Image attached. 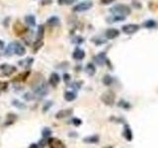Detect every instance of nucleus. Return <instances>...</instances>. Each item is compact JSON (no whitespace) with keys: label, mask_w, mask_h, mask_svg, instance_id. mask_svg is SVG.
Wrapping results in <instances>:
<instances>
[{"label":"nucleus","mask_w":158,"mask_h":148,"mask_svg":"<svg viewBox=\"0 0 158 148\" xmlns=\"http://www.w3.org/2000/svg\"><path fill=\"white\" fill-rule=\"evenodd\" d=\"M17 54L19 56H22L26 53V49L23 44H21L20 43L18 42H13L10 43L8 46H7L6 49V54Z\"/></svg>","instance_id":"1"},{"label":"nucleus","mask_w":158,"mask_h":148,"mask_svg":"<svg viewBox=\"0 0 158 148\" xmlns=\"http://www.w3.org/2000/svg\"><path fill=\"white\" fill-rule=\"evenodd\" d=\"M33 91H34V93L38 96H40V97L46 96L48 92V87L46 80L40 79L39 81H37V83L33 85Z\"/></svg>","instance_id":"2"},{"label":"nucleus","mask_w":158,"mask_h":148,"mask_svg":"<svg viewBox=\"0 0 158 148\" xmlns=\"http://www.w3.org/2000/svg\"><path fill=\"white\" fill-rule=\"evenodd\" d=\"M110 12L113 15H118V16H123L127 17L130 15L131 9L130 6H127L126 4H117L115 6H113L110 9Z\"/></svg>","instance_id":"3"},{"label":"nucleus","mask_w":158,"mask_h":148,"mask_svg":"<svg viewBox=\"0 0 158 148\" xmlns=\"http://www.w3.org/2000/svg\"><path fill=\"white\" fill-rule=\"evenodd\" d=\"M16 66L11 65L8 63H3L0 65V74L1 76H5V77H9L11 76L14 72H16Z\"/></svg>","instance_id":"4"},{"label":"nucleus","mask_w":158,"mask_h":148,"mask_svg":"<svg viewBox=\"0 0 158 148\" xmlns=\"http://www.w3.org/2000/svg\"><path fill=\"white\" fill-rule=\"evenodd\" d=\"M92 6H93V3L91 1H83L77 5H75L72 10L74 12H85V11H87L91 8Z\"/></svg>","instance_id":"5"},{"label":"nucleus","mask_w":158,"mask_h":148,"mask_svg":"<svg viewBox=\"0 0 158 148\" xmlns=\"http://www.w3.org/2000/svg\"><path fill=\"white\" fill-rule=\"evenodd\" d=\"M140 30V26L137 24H127L122 27V31L127 35H133Z\"/></svg>","instance_id":"6"},{"label":"nucleus","mask_w":158,"mask_h":148,"mask_svg":"<svg viewBox=\"0 0 158 148\" xmlns=\"http://www.w3.org/2000/svg\"><path fill=\"white\" fill-rule=\"evenodd\" d=\"M13 30H14V33L17 36H23L24 34H26V33L28 32V29L26 28L22 23H20L19 21L15 22V23H14Z\"/></svg>","instance_id":"7"},{"label":"nucleus","mask_w":158,"mask_h":148,"mask_svg":"<svg viewBox=\"0 0 158 148\" xmlns=\"http://www.w3.org/2000/svg\"><path fill=\"white\" fill-rule=\"evenodd\" d=\"M48 146H50V148H65L64 143L61 141L59 139L54 138V137L48 138Z\"/></svg>","instance_id":"8"},{"label":"nucleus","mask_w":158,"mask_h":148,"mask_svg":"<svg viewBox=\"0 0 158 148\" xmlns=\"http://www.w3.org/2000/svg\"><path fill=\"white\" fill-rule=\"evenodd\" d=\"M102 101L106 104V105H109L111 106L114 104V101H115V95L113 92H106L105 94H103L102 96Z\"/></svg>","instance_id":"9"},{"label":"nucleus","mask_w":158,"mask_h":148,"mask_svg":"<svg viewBox=\"0 0 158 148\" xmlns=\"http://www.w3.org/2000/svg\"><path fill=\"white\" fill-rule=\"evenodd\" d=\"M72 113H73L72 109H63L56 113L55 117L58 118V120H59V118H64L67 117H70L71 114H72Z\"/></svg>","instance_id":"10"},{"label":"nucleus","mask_w":158,"mask_h":148,"mask_svg":"<svg viewBox=\"0 0 158 148\" xmlns=\"http://www.w3.org/2000/svg\"><path fill=\"white\" fill-rule=\"evenodd\" d=\"M105 36L108 40H114L120 36V31L117 29H108L105 33Z\"/></svg>","instance_id":"11"},{"label":"nucleus","mask_w":158,"mask_h":148,"mask_svg":"<svg viewBox=\"0 0 158 148\" xmlns=\"http://www.w3.org/2000/svg\"><path fill=\"white\" fill-rule=\"evenodd\" d=\"M59 82H61V76L55 72L51 73L50 76V79H48V83H50V85H51L52 87H56Z\"/></svg>","instance_id":"12"},{"label":"nucleus","mask_w":158,"mask_h":148,"mask_svg":"<svg viewBox=\"0 0 158 148\" xmlns=\"http://www.w3.org/2000/svg\"><path fill=\"white\" fill-rule=\"evenodd\" d=\"M72 57L75 59V60L80 61L85 57V51L83 50H81L80 47H76L72 53Z\"/></svg>","instance_id":"13"},{"label":"nucleus","mask_w":158,"mask_h":148,"mask_svg":"<svg viewBox=\"0 0 158 148\" xmlns=\"http://www.w3.org/2000/svg\"><path fill=\"white\" fill-rule=\"evenodd\" d=\"M94 61H95L98 65H103L105 62H107L106 53H100L99 54L96 55V56L94 57Z\"/></svg>","instance_id":"14"},{"label":"nucleus","mask_w":158,"mask_h":148,"mask_svg":"<svg viewBox=\"0 0 158 148\" xmlns=\"http://www.w3.org/2000/svg\"><path fill=\"white\" fill-rule=\"evenodd\" d=\"M30 73H31V72H30V70H27V71L19 74L18 76L15 77V78L13 79V81H14V82H23V81L27 80V78L30 75Z\"/></svg>","instance_id":"15"},{"label":"nucleus","mask_w":158,"mask_h":148,"mask_svg":"<svg viewBox=\"0 0 158 148\" xmlns=\"http://www.w3.org/2000/svg\"><path fill=\"white\" fill-rule=\"evenodd\" d=\"M126 17L123 16H118V15H112L111 17H108L106 21L108 23H117V22H121V21H125Z\"/></svg>","instance_id":"16"},{"label":"nucleus","mask_w":158,"mask_h":148,"mask_svg":"<svg viewBox=\"0 0 158 148\" xmlns=\"http://www.w3.org/2000/svg\"><path fill=\"white\" fill-rule=\"evenodd\" d=\"M44 37V25H40L38 27V31H37V42H40V40H43Z\"/></svg>","instance_id":"17"},{"label":"nucleus","mask_w":158,"mask_h":148,"mask_svg":"<svg viewBox=\"0 0 158 148\" xmlns=\"http://www.w3.org/2000/svg\"><path fill=\"white\" fill-rule=\"evenodd\" d=\"M76 97H77V95L73 91H66L64 93V99H65V101H67V102L74 101V100L76 99Z\"/></svg>","instance_id":"18"},{"label":"nucleus","mask_w":158,"mask_h":148,"mask_svg":"<svg viewBox=\"0 0 158 148\" xmlns=\"http://www.w3.org/2000/svg\"><path fill=\"white\" fill-rule=\"evenodd\" d=\"M17 120V116L15 114H7V117H6V121H5V123L4 124L5 125H11V124H13L15 123V121Z\"/></svg>","instance_id":"19"},{"label":"nucleus","mask_w":158,"mask_h":148,"mask_svg":"<svg viewBox=\"0 0 158 148\" xmlns=\"http://www.w3.org/2000/svg\"><path fill=\"white\" fill-rule=\"evenodd\" d=\"M47 22L48 25L52 26V27H56V26H58L61 24V20H59V18L56 16H51V18H48Z\"/></svg>","instance_id":"20"},{"label":"nucleus","mask_w":158,"mask_h":148,"mask_svg":"<svg viewBox=\"0 0 158 148\" xmlns=\"http://www.w3.org/2000/svg\"><path fill=\"white\" fill-rule=\"evenodd\" d=\"M25 22L30 27H35L36 26V17L34 15H27L25 17Z\"/></svg>","instance_id":"21"},{"label":"nucleus","mask_w":158,"mask_h":148,"mask_svg":"<svg viewBox=\"0 0 158 148\" xmlns=\"http://www.w3.org/2000/svg\"><path fill=\"white\" fill-rule=\"evenodd\" d=\"M33 61H34L33 57H28V58H26L25 60L19 61V65L23 66V67H25V68H29L30 66L33 64Z\"/></svg>","instance_id":"22"},{"label":"nucleus","mask_w":158,"mask_h":148,"mask_svg":"<svg viewBox=\"0 0 158 148\" xmlns=\"http://www.w3.org/2000/svg\"><path fill=\"white\" fill-rule=\"evenodd\" d=\"M85 72L87 73L89 76H93L96 72L95 65H94L93 63H88L85 67Z\"/></svg>","instance_id":"23"},{"label":"nucleus","mask_w":158,"mask_h":148,"mask_svg":"<svg viewBox=\"0 0 158 148\" xmlns=\"http://www.w3.org/2000/svg\"><path fill=\"white\" fill-rule=\"evenodd\" d=\"M83 141L86 143H97L99 142V136L98 135H91V136H87L83 139Z\"/></svg>","instance_id":"24"},{"label":"nucleus","mask_w":158,"mask_h":148,"mask_svg":"<svg viewBox=\"0 0 158 148\" xmlns=\"http://www.w3.org/2000/svg\"><path fill=\"white\" fill-rule=\"evenodd\" d=\"M156 26H157V23L154 20H147V21H145L143 24V27L146 29H153V28H155Z\"/></svg>","instance_id":"25"},{"label":"nucleus","mask_w":158,"mask_h":148,"mask_svg":"<svg viewBox=\"0 0 158 148\" xmlns=\"http://www.w3.org/2000/svg\"><path fill=\"white\" fill-rule=\"evenodd\" d=\"M12 105L14 107H16V108H18V109H22V110L26 109V105H25V104L24 103H21V101H18V100H13Z\"/></svg>","instance_id":"26"},{"label":"nucleus","mask_w":158,"mask_h":148,"mask_svg":"<svg viewBox=\"0 0 158 148\" xmlns=\"http://www.w3.org/2000/svg\"><path fill=\"white\" fill-rule=\"evenodd\" d=\"M103 83L106 85V86H110V85L113 83V78L110 75H105L103 78Z\"/></svg>","instance_id":"27"},{"label":"nucleus","mask_w":158,"mask_h":148,"mask_svg":"<svg viewBox=\"0 0 158 148\" xmlns=\"http://www.w3.org/2000/svg\"><path fill=\"white\" fill-rule=\"evenodd\" d=\"M43 44H44V42L43 40H40V42H35V43H34V47H33V50H34V53H37L38 50H39L41 47H43Z\"/></svg>","instance_id":"28"},{"label":"nucleus","mask_w":158,"mask_h":148,"mask_svg":"<svg viewBox=\"0 0 158 148\" xmlns=\"http://www.w3.org/2000/svg\"><path fill=\"white\" fill-rule=\"evenodd\" d=\"M77 0H58V3L59 5H71Z\"/></svg>","instance_id":"29"},{"label":"nucleus","mask_w":158,"mask_h":148,"mask_svg":"<svg viewBox=\"0 0 158 148\" xmlns=\"http://www.w3.org/2000/svg\"><path fill=\"white\" fill-rule=\"evenodd\" d=\"M42 134L44 138H48V137H50V136L51 135V128L50 127H44L43 129V132H42Z\"/></svg>","instance_id":"30"},{"label":"nucleus","mask_w":158,"mask_h":148,"mask_svg":"<svg viewBox=\"0 0 158 148\" xmlns=\"http://www.w3.org/2000/svg\"><path fill=\"white\" fill-rule=\"evenodd\" d=\"M125 136H126V138L129 140V141H130L131 138H133V134H131V131H130V128H126V130H125Z\"/></svg>","instance_id":"31"},{"label":"nucleus","mask_w":158,"mask_h":148,"mask_svg":"<svg viewBox=\"0 0 158 148\" xmlns=\"http://www.w3.org/2000/svg\"><path fill=\"white\" fill-rule=\"evenodd\" d=\"M72 124L75 125V127H79L80 124H82V121L78 117H74L72 120Z\"/></svg>","instance_id":"32"},{"label":"nucleus","mask_w":158,"mask_h":148,"mask_svg":"<svg viewBox=\"0 0 158 148\" xmlns=\"http://www.w3.org/2000/svg\"><path fill=\"white\" fill-rule=\"evenodd\" d=\"M34 95L32 93H26L24 95V99L26 100V101H32V100H34Z\"/></svg>","instance_id":"33"},{"label":"nucleus","mask_w":158,"mask_h":148,"mask_svg":"<svg viewBox=\"0 0 158 148\" xmlns=\"http://www.w3.org/2000/svg\"><path fill=\"white\" fill-rule=\"evenodd\" d=\"M51 105H52V102H47V103L44 105V110H43V112H44H44H48V109H50L51 107Z\"/></svg>","instance_id":"34"},{"label":"nucleus","mask_w":158,"mask_h":148,"mask_svg":"<svg viewBox=\"0 0 158 148\" xmlns=\"http://www.w3.org/2000/svg\"><path fill=\"white\" fill-rule=\"evenodd\" d=\"M63 81L66 83V84H68V82L70 81V75L68 73H64L63 74Z\"/></svg>","instance_id":"35"},{"label":"nucleus","mask_w":158,"mask_h":148,"mask_svg":"<svg viewBox=\"0 0 158 148\" xmlns=\"http://www.w3.org/2000/svg\"><path fill=\"white\" fill-rule=\"evenodd\" d=\"M131 3H133V5L135 7V8H138V9L141 8V3L138 2L137 0H133V2H131Z\"/></svg>","instance_id":"36"},{"label":"nucleus","mask_w":158,"mask_h":148,"mask_svg":"<svg viewBox=\"0 0 158 148\" xmlns=\"http://www.w3.org/2000/svg\"><path fill=\"white\" fill-rule=\"evenodd\" d=\"M7 85H8V83L7 82H0V92L4 91L5 89L7 88Z\"/></svg>","instance_id":"37"},{"label":"nucleus","mask_w":158,"mask_h":148,"mask_svg":"<svg viewBox=\"0 0 158 148\" xmlns=\"http://www.w3.org/2000/svg\"><path fill=\"white\" fill-rule=\"evenodd\" d=\"M83 39L81 38V37H75V39H74V40L73 42L74 43H76L77 44H79V43H83Z\"/></svg>","instance_id":"38"},{"label":"nucleus","mask_w":158,"mask_h":148,"mask_svg":"<svg viewBox=\"0 0 158 148\" xmlns=\"http://www.w3.org/2000/svg\"><path fill=\"white\" fill-rule=\"evenodd\" d=\"M51 3H52V0H43L42 2H41V4L42 5H48V4H51Z\"/></svg>","instance_id":"39"},{"label":"nucleus","mask_w":158,"mask_h":148,"mask_svg":"<svg viewBox=\"0 0 158 148\" xmlns=\"http://www.w3.org/2000/svg\"><path fill=\"white\" fill-rule=\"evenodd\" d=\"M114 1L115 0H101V2H102L103 4H111V3Z\"/></svg>","instance_id":"40"},{"label":"nucleus","mask_w":158,"mask_h":148,"mask_svg":"<svg viewBox=\"0 0 158 148\" xmlns=\"http://www.w3.org/2000/svg\"><path fill=\"white\" fill-rule=\"evenodd\" d=\"M28 148H40V146H39V144H37V143H32Z\"/></svg>","instance_id":"41"},{"label":"nucleus","mask_w":158,"mask_h":148,"mask_svg":"<svg viewBox=\"0 0 158 148\" xmlns=\"http://www.w3.org/2000/svg\"><path fill=\"white\" fill-rule=\"evenodd\" d=\"M4 47H5V43H4V42L0 40V50H3V49H4Z\"/></svg>","instance_id":"42"}]
</instances>
